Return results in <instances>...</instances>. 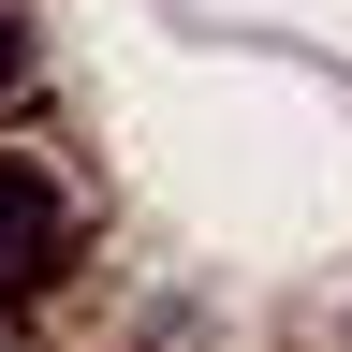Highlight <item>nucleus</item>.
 I'll list each match as a JSON object with an SVG mask.
<instances>
[{
    "mask_svg": "<svg viewBox=\"0 0 352 352\" xmlns=\"http://www.w3.org/2000/svg\"><path fill=\"white\" fill-rule=\"evenodd\" d=\"M59 250H74V206H59V176H30V162H0V294H30V279H59Z\"/></svg>",
    "mask_w": 352,
    "mask_h": 352,
    "instance_id": "obj_1",
    "label": "nucleus"
},
{
    "mask_svg": "<svg viewBox=\"0 0 352 352\" xmlns=\"http://www.w3.org/2000/svg\"><path fill=\"white\" fill-rule=\"evenodd\" d=\"M15 59H30V44H15V15H0V88H15Z\"/></svg>",
    "mask_w": 352,
    "mask_h": 352,
    "instance_id": "obj_2",
    "label": "nucleus"
}]
</instances>
